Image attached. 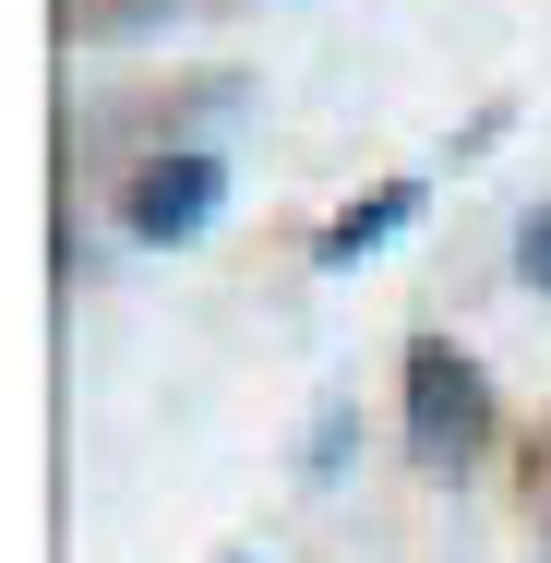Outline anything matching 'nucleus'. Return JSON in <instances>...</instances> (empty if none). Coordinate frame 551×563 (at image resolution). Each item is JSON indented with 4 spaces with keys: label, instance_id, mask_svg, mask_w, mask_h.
<instances>
[{
    "label": "nucleus",
    "instance_id": "nucleus-1",
    "mask_svg": "<svg viewBox=\"0 0 551 563\" xmlns=\"http://www.w3.org/2000/svg\"><path fill=\"white\" fill-rule=\"evenodd\" d=\"M408 455L432 479H455V467L492 455V372L455 336H408Z\"/></svg>",
    "mask_w": 551,
    "mask_h": 563
},
{
    "label": "nucleus",
    "instance_id": "nucleus-2",
    "mask_svg": "<svg viewBox=\"0 0 551 563\" xmlns=\"http://www.w3.org/2000/svg\"><path fill=\"white\" fill-rule=\"evenodd\" d=\"M217 217H228V156L217 144H168V156H144L120 180V228L144 252H180V240H205Z\"/></svg>",
    "mask_w": 551,
    "mask_h": 563
},
{
    "label": "nucleus",
    "instance_id": "nucleus-3",
    "mask_svg": "<svg viewBox=\"0 0 551 563\" xmlns=\"http://www.w3.org/2000/svg\"><path fill=\"white\" fill-rule=\"evenodd\" d=\"M396 228H420V180H372L360 205H335L324 240H312V264H335V276H348V264H372Z\"/></svg>",
    "mask_w": 551,
    "mask_h": 563
},
{
    "label": "nucleus",
    "instance_id": "nucleus-4",
    "mask_svg": "<svg viewBox=\"0 0 551 563\" xmlns=\"http://www.w3.org/2000/svg\"><path fill=\"white\" fill-rule=\"evenodd\" d=\"M516 276H528V288H551V205H528V217H516Z\"/></svg>",
    "mask_w": 551,
    "mask_h": 563
},
{
    "label": "nucleus",
    "instance_id": "nucleus-5",
    "mask_svg": "<svg viewBox=\"0 0 551 563\" xmlns=\"http://www.w3.org/2000/svg\"><path fill=\"white\" fill-rule=\"evenodd\" d=\"M144 12H180V0H85L73 24H144Z\"/></svg>",
    "mask_w": 551,
    "mask_h": 563
},
{
    "label": "nucleus",
    "instance_id": "nucleus-6",
    "mask_svg": "<svg viewBox=\"0 0 551 563\" xmlns=\"http://www.w3.org/2000/svg\"><path fill=\"white\" fill-rule=\"evenodd\" d=\"M240 563H252V552H240Z\"/></svg>",
    "mask_w": 551,
    "mask_h": 563
}]
</instances>
